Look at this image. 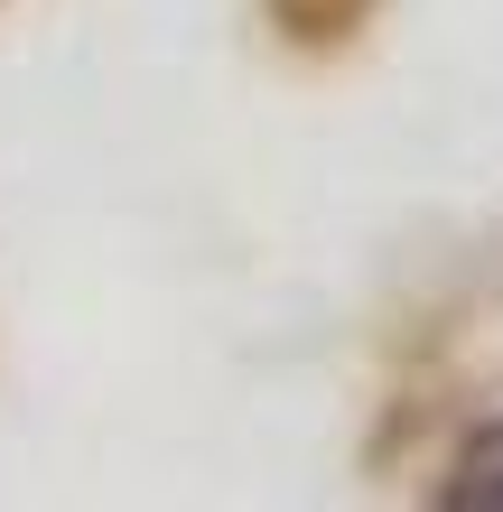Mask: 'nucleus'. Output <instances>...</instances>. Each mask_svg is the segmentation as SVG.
<instances>
[{
  "mask_svg": "<svg viewBox=\"0 0 503 512\" xmlns=\"http://www.w3.org/2000/svg\"><path fill=\"white\" fill-rule=\"evenodd\" d=\"M448 503H503V429H494V438H476V447L457 457Z\"/></svg>",
  "mask_w": 503,
  "mask_h": 512,
  "instance_id": "obj_1",
  "label": "nucleus"
}]
</instances>
